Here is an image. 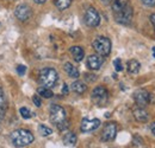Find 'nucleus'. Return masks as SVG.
Wrapping results in <instances>:
<instances>
[{"instance_id": "423d86ee", "label": "nucleus", "mask_w": 155, "mask_h": 148, "mask_svg": "<svg viewBox=\"0 0 155 148\" xmlns=\"http://www.w3.org/2000/svg\"><path fill=\"white\" fill-rule=\"evenodd\" d=\"M67 120V114H66V110L61 107V106H58V104H53L50 107V121L54 123V125H60L62 123L63 121Z\"/></svg>"}, {"instance_id": "412c9836", "label": "nucleus", "mask_w": 155, "mask_h": 148, "mask_svg": "<svg viewBox=\"0 0 155 148\" xmlns=\"http://www.w3.org/2000/svg\"><path fill=\"white\" fill-rule=\"evenodd\" d=\"M128 4H129V0H112V4H111L112 11H116V10L128 5Z\"/></svg>"}, {"instance_id": "4be33fe9", "label": "nucleus", "mask_w": 155, "mask_h": 148, "mask_svg": "<svg viewBox=\"0 0 155 148\" xmlns=\"http://www.w3.org/2000/svg\"><path fill=\"white\" fill-rule=\"evenodd\" d=\"M38 130L42 136H49V135H51V133H53V130L50 129L49 127L44 126V125H41L38 127Z\"/></svg>"}, {"instance_id": "f3484780", "label": "nucleus", "mask_w": 155, "mask_h": 148, "mask_svg": "<svg viewBox=\"0 0 155 148\" xmlns=\"http://www.w3.org/2000/svg\"><path fill=\"white\" fill-rule=\"evenodd\" d=\"M63 68H64V71L67 72V75H68L69 77H72V78H78V77L80 76L79 70H78L73 64H71V63H66Z\"/></svg>"}, {"instance_id": "a211bd4d", "label": "nucleus", "mask_w": 155, "mask_h": 148, "mask_svg": "<svg viewBox=\"0 0 155 148\" xmlns=\"http://www.w3.org/2000/svg\"><path fill=\"white\" fill-rule=\"evenodd\" d=\"M127 66H128V72H129V74L135 75L140 71L141 64H140L136 59H131V60H129V62H128V65H127Z\"/></svg>"}, {"instance_id": "7ed1b4c3", "label": "nucleus", "mask_w": 155, "mask_h": 148, "mask_svg": "<svg viewBox=\"0 0 155 148\" xmlns=\"http://www.w3.org/2000/svg\"><path fill=\"white\" fill-rule=\"evenodd\" d=\"M92 46H93L94 51L97 52L98 55H100L101 57H106V56L110 55L112 45H111V40L107 37L99 36V37H97L93 40Z\"/></svg>"}, {"instance_id": "20e7f679", "label": "nucleus", "mask_w": 155, "mask_h": 148, "mask_svg": "<svg viewBox=\"0 0 155 148\" xmlns=\"http://www.w3.org/2000/svg\"><path fill=\"white\" fill-rule=\"evenodd\" d=\"M114 14H115L117 23L123 24V25H129L133 19V7L128 4L116 11H114Z\"/></svg>"}, {"instance_id": "f257e3e1", "label": "nucleus", "mask_w": 155, "mask_h": 148, "mask_svg": "<svg viewBox=\"0 0 155 148\" xmlns=\"http://www.w3.org/2000/svg\"><path fill=\"white\" fill-rule=\"evenodd\" d=\"M10 139H11V142H12L13 146L21 148V147H26L30 143H32L34 140H35V136H34V134L30 130L17 129L11 133Z\"/></svg>"}, {"instance_id": "72a5a7b5", "label": "nucleus", "mask_w": 155, "mask_h": 148, "mask_svg": "<svg viewBox=\"0 0 155 148\" xmlns=\"http://www.w3.org/2000/svg\"><path fill=\"white\" fill-rule=\"evenodd\" d=\"M36 4H43V2H45V0H34Z\"/></svg>"}, {"instance_id": "9b49d317", "label": "nucleus", "mask_w": 155, "mask_h": 148, "mask_svg": "<svg viewBox=\"0 0 155 148\" xmlns=\"http://www.w3.org/2000/svg\"><path fill=\"white\" fill-rule=\"evenodd\" d=\"M15 14L16 17L19 19L20 21H25L28 19H30L31 14H32V11L30 8L29 5L26 4H20L16 7V11H15Z\"/></svg>"}, {"instance_id": "0eeeda50", "label": "nucleus", "mask_w": 155, "mask_h": 148, "mask_svg": "<svg viewBox=\"0 0 155 148\" xmlns=\"http://www.w3.org/2000/svg\"><path fill=\"white\" fill-rule=\"evenodd\" d=\"M85 23L90 27H96L100 24V16L96 8H93V7L87 8V11L85 13Z\"/></svg>"}, {"instance_id": "cd10ccee", "label": "nucleus", "mask_w": 155, "mask_h": 148, "mask_svg": "<svg viewBox=\"0 0 155 148\" xmlns=\"http://www.w3.org/2000/svg\"><path fill=\"white\" fill-rule=\"evenodd\" d=\"M32 101H34V103H35L36 107H41V106H42V101H41L38 95H35V96L32 97Z\"/></svg>"}, {"instance_id": "f03ea898", "label": "nucleus", "mask_w": 155, "mask_h": 148, "mask_svg": "<svg viewBox=\"0 0 155 148\" xmlns=\"http://www.w3.org/2000/svg\"><path fill=\"white\" fill-rule=\"evenodd\" d=\"M39 83L45 88H54L58 81V71L53 68H44L39 71Z\"/></svg>"}, {"instance_id": "c756f323", "label": "nucleus", "mask_w": 155, "mask_h": 148, "mask_svg": "<svg viewBox=\"0 0 155 148\" xmlns=\"http://www.w3.org/2000/svg\"><path fill=\"white\" fill-rule=\"evenodd\" d=\"M141 1L147 6H154L155 5V0H141Z\"/></svg>"}, {"instance_id": "6e6552de", "label": "nucleus", "mask_w": 155, "mask_h": 148, "mask_svg": "<svg viewBox=\"0 0 155 148\" xmlns=\"http://www.w3.org/2000/svg\"><path fill=\"white\" fill-rule=\"evenodd\" d=\"M134 100H135L136 104L138 107L144 108L150 102V95L144 89H138V90H136L135 93H134Z\"/></svg>"}, {"instance_id": "bb28decb", "label": "nucleus", "mask_w": 155, "mask_h": 148, "mask_svg": "<svg viewBox=\"0 0 155 148\" xmlns=\"http://www.w3.org/2000/svg\"><path fill=\"white\" fill-rule=\"evenodd\" d=\"M25 72H26V66L25 65H18L17 66V74L19 76H24Z\"/></svg>"}, {"instance_id": "a878e982", "label": "nucleus", "mask_w": 155, "mask_h": 148, "mask_svg": "<svg viewBox=\"0 0 155 148\" xmlns=\"http://www.w3.org/2000/svg\"><path fill=\"white\" fill-rule=\"evenodd\" d=\"M69 127V123H68V121L66 120V121H63L62 123H60V125H58V130H61V131H63V130H66L67 128Z\"/></svg>"}, {"instance_id": "393cba45", "label": "nucleus", "mask_w": 155, "mask_h": 148, "mask_svg": "<svg viewBox=\"0 0 155 148\" xmlns=\"http://www.w3.org/2000/svg\"><path fill=\"white\" fill-rule=\"evenodd\" d=\"M114 65H115V70L118 71V72H119V71H123V69H124V68H123V64H122V60H120L119 58H116V59L114 60Z\"/></svg>"}, {"instance_id": "5701e85b", "label": "nucleus", "mask_w": 155, "mask_h": 148, "mask_svg": "<svg viewBox=\"0 0 155 148\" xmlns=\"http://www.w3.org/2000/svg\"><path fill=\"white\" fill-rule=\"evenodd\" d=\"M6 104H7V102H6V96H5V93H4L2 88H0V110L5 109V108H6Z\"/></svg>"}, {"instance_id": "39448f33", "label": "nucleus", "mask_w": 155, "mask_h": 148, "mask_svg": "<svg viewBox=\"0 0 155 148\" xmlns=\"http://www.w3.org/2000/svg\"><path fill=\"white\" fill-rule=\"evenodd\" d=\"M91 98L96 106L104 107V106H106V103L109 101V93L104 87H97L93 89Z\"/></svg>"}, {"instance_id": "473e14b6", "label": "nucleus", "mask_w": 155, "mask_h": 148, "mask_svg": "<svg viewBox=\"0 0 155 148\" xmlns=\"http://www.w3.org/2000/svg\"><path fill=\"white\" fill-rule=\"evenodd\" d=\"M150 130H152V133H153V134L155 135V122L150 125Z\"/></svg>"}, {"instance_id": "dca6fc26", "label": "nucleus", "mask_w": 155, "mask_h": 148, "mask_svg": "<svg viewBox=\"0 0 155 148\" xmlns=\"http://www.w3.org/2000/svg\"><path fill=\"white\" fill-rule=\"evenodd\" d=\"M71 88H72V90L75 94H78V95H81V94H84L87 90V85H86L84 82H81V81H75V82L72 84Z\"/></svg>"}, {"instance_id": "aec40b11", "label": "nucleus", "mask_w": 155, "mask_h": 148, "mask_svg": "<svg viewBox=\"0 0 155 148\" xmlns=\"http://www.w3.org/2000/svg\"><path fill=\"white\" fill-rule=\"evenodd\" d=\"M71 4H72V0H55L56 7H58V10H61V11L68 8L71 6Z\"/></svg>"}, {"instance_id": "ddd939ff", "label": "nucleus", "mask_w": 155, "mask_h": 148, "mask_svg": "<svg viewBox=\"0 0 155 148\" xmlns=\"http://www.w3.org/2000/svg\"><path fill=\"white\" fill-rule=\"evenodd\" d=\"M134 117H135L136 121H138V122H147L148 119H149V115H148V113L144 110L143 108L138 107V108L134 109Z\"/></svg>"}, {"instance_id": "9d476101", "label": "nucleus", "mask_w": 155, "mask_h": 148, "mask_svg": "<svg viewBox=\"0 0 155 148\" xmlns=\"http://www.w3.org/2000/svg\"><path fill=\"white\" fill-rule=\"evenodd\" d=\"M100 126V120L98 119H82L81 121V125H80V129L82 133H90V131H93L96 130Z\"/></svg>"}, {"instance_id": "c85d7f7f", "label": "nucleus", "mask_w": 155, "mask_h": 148, "mask_svg": "<svg viewBox=\"0 0 155 148\" xmlns=\"http://www.w3.org/2000/svg\"><path fill=\"white\" fill-rule=\"evenodd\" d=\"M85 78H86L87 81H90V82H94V81L97 79L96 75H91V74H86L85 75Z\"/></svg>"}, {"instance_id": "f8f14e48", "label": "nucleus", "mask_w": 155, "mask_h": 148, "mask_svg": "<svg viewBox=\"0 0 155 148\" xmlns=\"http://www.w3.org/2000/svg\"><path fill=\"white\" fill-rule=\"evenodd\" d=\"M104 63V59L100 55H91L87 58V66L91 70H99Z\"/></svg>"}, {"instance_id": "4468645a", "label": "nucleus", "mask_w": 155, "mask_h": 148, "mask_svg": "<svg viewBox=\"0 0 155 148\" xmlns=\"http://www.w3.org/2000/svg\"><path fill=\"white\" fill-rule=\"evenodd\" d=\"M78 137L73 131H68L64 136H63V143L68 147H74L77 145Z\"/></svg>"}, {"instance_id": "f704fd0d", "label": "nucleus", "mask_w": 155, "mask_h": 148, "mask_svg": "<svg viewBox=\"0 0 155 148\" xmlns=\"http://www.w3.org/2000/svg\"><path fill=\"white\" fill-rule=\"evenodd\" d=\"M153 57L155 58V46L153 48Z\"/></svg>"}, {"instance_id": "6ab92c4d", "label": "nucleus", "mask_w": 155, "mask_h": 148, "mask_svg": "<svg viewBox=\"0 0 155 148\" xmlns=\"http://www.w3.org/2000/svg\"><path fill=\"white\" fill-rule=\"evenodd\" d=\"M37 94L39 96L44 97V98H50V97L54 96V93L51 91V89L50 88H45V87H39L37 89Z\"/></svg>"}, {"instance_id": "1a4fd4ad", "label": "nucleus", "mask_w": 155, "mask_h": 148, "mask_svg": "<svg viewBox=\"0 0 155 148\" xmlns=\"http://www.w3.org/2000/svg\"><path fill=\"white\" fill-rule=\"evenodd\" d=\"M117 134V126L114 122H109L105 125L103 133H101V140L107 142V141H112L116 137Z\"/></svg>"}, {"instance_id": "7c9ffc66", "label": "nucleus", "mask_w": 155, "mask_h": 148, "mask_svg": "<svg viewBox=\"0 0 155 148\" xmlns=\"http://www.w3.org/2000/svg\"><path fill=\"white\" fill-rule=\"evenodd\" d=\"M62 93H63V95H68V85H67V84H63Z\"/></svg>"}, {"instance_id": "2f4dec72", "label": "nucleus", "mask_w": 155, "mask_h": 148, "mask_svg": "<svg viewBox=\"0 0 155 148\" xmlns=\"http://www.w3.org/2000/svg\"><path fill=\"white\" fill-rule=\"evenodd\" d=\"M150 21H152V24L154 25V27H155V13L150 16Z\"/></svg>"}, {"instance_id": "b1692460", "label": "nucleus", "mask_w": 155, "mask_h": 148, "mask_svg": "<svg viewBox=\"0 0 155 148\" xmlns=\"http://www.w3.org/2000/svg\"><path fill=\"white\" fill-rule=\"evenodd\" d=\"M19 113H20V115H21L23 119H26V120H28V119L31 117V111L29 110L26 107H21V108L19 109Z\"/></svg>"}, {"instance_id": "2eb2a0df", "label": "nucleus", "mask_w": 155, "mask_h": 148, "mask_svg": "<svg viewBox=\"0 0 155 148\" xmlns=\"http://www.w3.org/2000/svg\"><path fill=\"white\" fill-rule=\"evenodd\" d=\"M69 51H71V54H72L75 62H81L84 59V57H85V51L80 46H72Z\"/></svg>"}]
</instances>
